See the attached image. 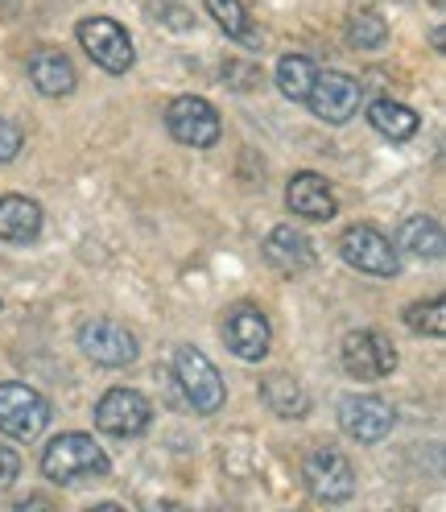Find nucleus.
<instances>
[{
	"mask_svg": "<svg viewBox=\"0 0 446 512\" xmlns=\"http://www.w3.org/2000/svg\"><path fill=\"white\" fill-rule=\"evenodd\" d=\"M343 38L347 46H356V50H380L389 42V25L380 13H352L343 25Z\"/></svg>",
	"mask_w": 446,
	"mask_h": 512,
	"instance_id": "5701e85b",
	"label": "nucleus"
},
{
	"mask_svg": "<svg viewBox=\"0 0 446 512\" xmlns=\"http://www.w3.org/2000/svg\"><path fill=\"white\" fill-rule=\"evenodd\" d=\"M269 339H273L269 318L257 306L240 302L228 310V318H223V343L232 347V356H240L248 364H261L269 356Z\"/></svg>",
	"mask_w": 446,
	"mask_h": 512,
	"instance_id": "ddd939ff",
	"label": "nucleus"
},
{
	"mask_svg": "<svg viewBox=\"0 0 446 512\" xmlns=\"http://www.w3.org/2000/svg\"><path fill=\"white\" fill-rule=\"evenodd\" d=\"M50 426V401L29 389L21 380L0 384V434H9L17 442H34Z\"/></svg>",
	"mask_w": 446,
	"mask_h": 512,
	"instance_id": "20e7f679",
	"label": "nucleus"
},
{
	"mask_svg": "<svg viewBox=\"0 0 446 512\" xmlns=\"http://www.w3.org/2000/svg\"><path fill=\"white\" fill-rule=\"evenodd\" d=\"M285 207H290L298 219H310V223H327L339 211L331 182L323 174H314V170H302V174L290 178V186H285Z\"/></svg>",
	"mask_w": 446,
	"mask_h": 512,
	"instance_id": "4468645a",
	"label": "nucleus"
},
{
	"mask_svg": "<svg viewBox=\"0 0 446 512\" xmlns=\"http://www.w3.org/2000/svg\"><path fill=\"white\" fill-rule=\"evenodd\" d=\"M166 128L174 141H182L190 149H211L223 137V120H219L215 104H207L203 95H178V100H170Z\"/></svg>",
	"mask_w": 446,
	"mask_h": 512,
	"instance_id": "6e6552de",
	"label": "nucleus"
},
{
	"mask_svg": "<svg viewBox=\"0 0 446 512\" xmlns=\"http://www.w3.org/2000/svg\"><path fill=\"white\" fill-rule=\"evenodd\" d=\"M207 13L232 42H240L244 50H261V25L248 17L244 0H207Z\"/></svg>",
	"mask_w": 446,
	"mask_h": 512,
	"instance_id": "6ab92c4d",
	"label": "nucleus"
},
{
	"mask_svg": "<svg viewBox=\"0 0 446 512\" xmlns=\"http://www.w3.org/2000/svg\"><path fill=\"white\" fill-rule=\"evenodd\" d=\"M29 83H34V87L46 95V100H62V95H71V91H75L79 75H75L71 58L62 54V50L42 46V50L29 54Z\"/></svg>",
	"mask_w": 446,
	"mask_h": 512,
	"instance_id": "2eb2a0df",
	"label": "nucleus"
},
{
	"mask_svg": "<svg viewBox=\"0 0 446 512\" xmlns=\"http://www.w3.org/2000/svg\"><path fill=\"white\" fill-rule=\"evenodd\" d=\"M302 484L314 500L323 504H343L356 496V471L352 463H347L339 451H331V446H318V451L306 455L302 463Z\"/></svg>",
	"mask_w": 446,
	"mask_h": 512,
	"instance_id": "0eeeda50",
	"label": "nucleus"
},
{
	"mask_svg": "<svg viewBox=\"0 0 446 512\" xmlns=\"http://www.w3.org/2000/svg\"><path fill=\"white\" fill-rule=\"evenodd\" d=\"M17 475H21V459H17V451L0 446V492H9V488L17 484Z\"/></svg>",
	"mask_w": 446,
	"mask_h": 512,
	"instance_id": "a878e982",
	"label": "nucleus"
},
{
	"mask_svg": "<svg viewBox=\"0 0 446 512\" xmlns=\"http://www.w3.org/2000/svg\"><path fill=\"white\" fill-rule=\"evenodd\" d=\"M261 401L277 413V418H285V422H290V418L298 422V418H306V413H310V397L298 384V376H290V372H269L261 380Z\"/></svg>",
	"mask_w": 446,
	"mask_h": 512,
	"instance_id": "a211bd4d",
	"label": "nucleus"
},
{
	"mask_svg": "<svg viewBox=\"0 0 446 512\" xmlns=\"http://www.w3.org/2000/svg\"><path fill=\"white\" fill-rule=\"evenodd\" d=\"M153 422V405L137 389H108L95 405V426L112 438H137Z\"/></svg>",
	"mask_w": 446,
	"mask_h": 512,
	"instance_id": "9d476101",
	"label": "nucleus"
},
{
	"mask_svg": "<svg viewBox=\"0 0 446 512\" xmlns=\"http://www.w3.org/2000/svg\"><path fill=\"white\" fill-rule=\"evenodd\" d=\"M42 207L25 195H5L0 199V240L5 244H29L42 236Z\"/></svg>",
	"mask_w": 446,
	"mask_h": 512,
	"instance_id": "f3484780",
	"label": "nucleus"
},
{
	"mask_svg": "<svg viewBox=\"0 0 446 512\" xmlns=\"http://www.w3.org/2000/svg\"><path fill=\"white\" fill-rule=\"evenodd\" d=\"M79 347H83V356L100 368H129L141 356L137 335L124 323H116V318H87L79 327Z\"/></svg>",
	"mask_w": 446,
	"mask_h": 512,
	"instance_id": "423d86ee",
	"label": "nucleus"
},
{
	"mask_svg": "<svg viewBox=\"0 0 446 512\" xmlns=\"http://www.w3.org/2000/svg\"><path fill=\"white\" fill-rule=\"evenodd\" d=\"M442 298L434 294V298H422V302H413V306H405V327L413 331V335H430V339H442V331H446V318H442Z\"/></svg>",
	"mask_w": 446,
	"mask_h": 512,
	"instance_id": "b1692460",
	"label": "nucleus"
},
{
	"mask_svg": "<svg viewBox=\"0 0 446 512\" xmlns=\"http://www.w3.org/2000/svg\"><path fill=\"white\" fill-rule=\"evenodd\" d=\"M368 124H372L385 141H409V137L422 128L418 112L405 108V104H397V100H376V104L368 108Z\"/></svg>",
	"mask_w": 446,
	"mask_h": 512,
	"instance_id": "aec40b11",
	"label": "nucleus"
},
{
	"mask_svg": "<svg viewBox=\"0 0 446 512\" xmlns=\"http://www.w3.org/2000/svg\"><path fill=\"white\" fill-rule=\"evenodd\" d=\"M265 261L273 265V269H281V273H306V269H314V244H310V236H302L298 228H273L269 232V240H265Z\"/></svg>",
	"mask_w": 446,
	"mask_h": 512,
	"instance_id": "dca6fc26",
	"label": "nucleus"
},
{
	"mask_svg": "<svg viewBox=\"0 0 446 512\" xmlns=\"http://www.w3.org/2000/svg\"><path fill=\"white\" fill-rule=\"evenodd\" d=\"M339 256L368 277H397L401 273V256H397L393 240L385 232H376L372 223H352V228H343Z\"/></svg>",
	"mask_w": 446,
	"mask_h": 512,
	"instance_id": "39448f33",
	"label": "nucleus"
},
{
	"mask_svg": "<svg viewBox=\"0 0 446 512\" xmlns=\"http://www.w3.org/2000/svg\"><path fill=\"white\" fill-rule=\"evenodd\" d=\"M108 455L95 446L91 434H58L42 451V475L50 484H79L91 475H108Z\"/></svg>",
	"mask_w": 446,
	"mask_h": 512,
	"instance_id": "f257e3e1",
	"label": "nucleus"
},
{
	"mask_svg": "<svg viewBox=\"0 0 446 512\" xmlns=\"http://www.w3.org/2000/svg\"><path fill=\"white\" fill-rule=\"evenodd\" d=\"M360 95H364V87L352 75H343V71H318L314 83H310L306 104H310V112L318 120L347 124V120L356 116V108H360Z\"/></svg>",
	"mask_w": 446,
	"mask_h": 512,
	"instance_id": "f8f14e48",
	"label": "nucleus"
},
{
	"mask_svg": "<svg viewBox=\"0 0 446 512\" xmlns=\"http://www.w3.org/2000/svg\"><path fill=\"white\" fill-rule=\"evenodd\" d=\"M397 244L409 248L413 256H426V261H438L442 256V223L434 215H409L397 232Z\"/></svg>",
	"mask_w": 446,
	"mask_h": 512,
	"instance_id": "412c9836",
	"label": "nucleus"
},
{
	"mask_svg": "<svg viewBox=\"0 0 446 512\" xmlns=\"http://www.w3.org/2000/svg\"><path fill=\"white\" fill-rule=\"evenodd\" d=\"M339 360L352 380H385L397 368V347L380 331H352L343 335Z\"/></svg>",
	"mask_w": 446,
	"mask_h": 512,
	"instance_id": "1a4fd4ad",
	"label": "nucleus"
},
{
	"mask_svg": "<svg viewBox=\"0 0 446 512\" xmlns=\"http://www.w3.org/2000/svg\"><path fill=\"white\" fill-rule=\"evenodd\" d=\"M339 426H343L347 438L372 446V442H385L393 434L397 413H393L389 401H380L372 393H352V397L339 401Z\"/></svg>",
	"mask_w": 446,
	"mask_h": 512,
	"instance_id": "9b49d317",
	"label": "nucleus"
},
{
	"mask_svg": "<svg viewBox=\"0 0 446 512\" xmlns=\"http://www.w3.org/2000/svg\"><path fill=\"white\" fill-rule=\"evenodd\" d=\"M314 75H318V67H314V62H310L306 54H285V58L277 62V91L285 95V100L306 104Z\"/></svg>",
	"mask_w": 446,
	"mask_h": 512,
	"instance_id": "4be33fe9",
	"label": "nucleus"
},
{
	"mask_svg": "<svg viewBox=\"0 0 446 512\" xmlns=\"http://www.w3.org/2000/svg\"><path fill=\"white\" fill-rule=\"evenodd\" d=\"M75 38H79V46L87 50V58L100 71H108V75L133 71L137 50H133L129 29H124L120 21H112V17H83L75 25Z\"/></svg>",
	"mask_w": 446,
	"mask_h": 512,
	"instance_id": "7ed1b4c3",
	"label": "nucleus"
},
{
	"mask_svg": "<svg viewBox=\"0 0 446 512\" xmlns=\"http://www.w3.org/2000/svg\"><path fill=\"white\" fill-rule=\"evenodd\" d=\"M21 145H25L21 124H17V120H9V116H0V166L13 162V157L21 153Z\"/></svg>",
	"mask_w": 446,
	"mask_h": 512,
	"instance_id": "393cba45",
	"label": "nucleus"
},
{
	"mask_svg": "<svg viewBox=\"0 0 446 512\" xmlns=\"http://www.w3.org/2000/svg\"><path fill=\"white\" fill-rule=\"evenodd\" d=\"M434 9H442V0H434Z\"/></svg>",
	"mask_w": 446,
	"mask_h": 512,
	"instance_id": "bb28decb",
	"label": "nucleus"
},
{
	"mask_svg": "<svg viewBox=\"0 0 446 512\" xmlns=\"http://www.w3.org/2000/svg\"><path fill=\"white\" fill-rule=\"evenodd\" d=\"M174 380H178L186 405L195 413H203V418L207 413H219L223 401H228V389H223L219 368L203 356L199 347H178L174 351Z\"/></svg>",
	"mask_w": 446,
	"mask_h": 512,
	"instance_id": "f03ea898",
	"label": "nucleus"
}]
</instances>
